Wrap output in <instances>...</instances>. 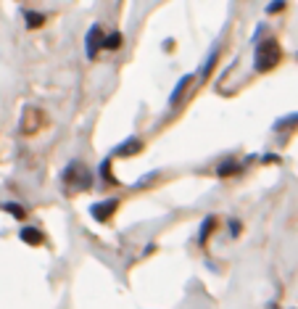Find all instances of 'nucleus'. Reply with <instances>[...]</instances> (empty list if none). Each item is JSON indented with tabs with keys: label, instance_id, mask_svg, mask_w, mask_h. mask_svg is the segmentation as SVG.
<instances>
[{
	"label": "nucleus",
	"instance_id": "nucleus-1",
	"mask_svg": "<svg viewBox=\"0 0 298 309\" xmlns=\"http://www.w3.org/2000/svg\"><path fill=\"white\" fill-rule=\"evenodd\" d=\"M280 61V48H277V43L275 40H267V43H261L259 45V61H256V69H269L272 64H277Z\"/></svg>",
	"mask_w": 298,
	"mask_h": 309
},
{
	"label": "nucleus",
	"instance_id": "nucleus-3",
	"mask_svg": "<svg viewBox=\"0 0 298 309\" xmlns=\"http://www.w3.org/2000/svg\"><path fill=\"white\" fill-rule=\"evenodd\" d=\"M114 206H116V201H111V204H106V206H95V209H92V214H95L98 220H106L108 214L114 211Z\"/></svg>",
	"mask_w": 298,
	"mask_h": 309
},
{
	"label": "nucleus",
	"instance_id": "nucleus-4",
	"mask_svg": "<svg viewBox=\"0 0 298 309\" xmlns=\"http://www.w3.org/2000/svg\"><path fill=\"white\" fill-rule=\"evenodd\" d=\"M26 19H29V24L35 26V24H40V21H43V16H32V13H26Z\"/></svg>",
	"mask_w": 298,
	"mask_h": 309
},
{
	"label": "nucleus",
	"instance_id": "nucleus-2",
	"mask_svg": "<svg viewBox=\"0 0 298 309\" xmlns=\"http://www.w3.org/2000/svg\"><path fill=\"white\" fill-rule=\"evenodd\" d=\"M21 240L37 246V243H43V233H40V230H32V227H24V230H21Z\"/></svg>",
	"mask_w": 298,
	"mask_h": 309
}]
</instances>
